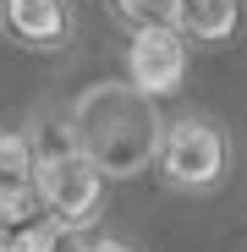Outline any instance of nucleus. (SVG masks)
Returning a JSON list of instances; mask_svg holds the SVG:
<instances>
[{"label": "nucleus", "instance_id": "obj_1", "mask_svg": "<svg viewBox=\"0 0 247 252\" xmlns=\"http://www.w3.org/2000/svg\"><path fill=\"white\" fill-rule=\"evenodd\" d=\"M71 121H77L82 148L110 170V181L143 176L159 154V132H165L154 115V94H143L132 77L82 88V99L71 104Z\"/></svg>", "mask_w": 247, "mask_h": 252}, {"label": "nucleus", "instance_id": "obj_2", "mask_svg": "<svg viewBox=\"0 0 247 252\" xmlns=\"http://www.w3.org/2000/svg\"><path fill=\"white\" fill-rule=\"evenodd\" d=\"M33 143H38V197H44V214L61 220L66 230H88L105 214L110 170L82 148L71 115L44 121V132H33Z\"/></svg>", "mask_w": 247, "mask_h": 252}, {"label": "nucleus", "instance_id": "obj_3", "mask_svg": "<svg viewBox=\"0 0 247 252\" xmlns=\"http://www.w3.org/2000/svg\"><path fill=\"white\" fill-rule=\"evenodd\" d=\"M159 181L176 192H214L231 170V143L209 115H181L159 132Z\"/></svg>", "mask_w": 247, "mask_h": 252}, {"label": "nucleus", "instance_id": "obj_4", "mask_svg": "<svg viewBox=\"0 0 247 252\" xmlns=\"http://www.w3.org/2000/svg\"><path fill=\"white\" fill-rule=\"evenodd\" d=\"M127 77L138 82L143 94H154V99L181 94V82H187V33H181L176 22L132 28V44H127Z\"/></svg>", "mask_w": 247, "mask_h": 252}, {"label": "nucleus", "instance_id": "obj_5", "mask_svg": "<svg viewBox=\"0 0 247 252\" xmlns=\"http://www.w3.org/2000/svg\"><path fill=\"white\" fill-rule=\"evenodd\" d=\"M44 214L38 197V143H28L22 132H0V220L22 225Z\"/></svg>", "mask_w": 247, "mask_h": 252}, {"label": "nucleus", "instance_id": "obj_6", "mask_svg": "<svg viewBox=\"0 0 247 252\" xmlns=\"http://www.w3.org/2000/svg\"><path fill=\"white\" fill-rule=\"evenodd\" d=\"M0 33L22 50L55 55L71 38V6L66 0H0Z\"/></svg>", "mask_w": 247, "mask_h": 252}, {"label": "nucleus", "instance_id": "obj_7", "mask_svg": "<svg viewBox=\"0 0 247 252\" xmlns=\"http://www.w3.org/2000/svg\"><path fill=\"white\" fill-rule=\"evenodd\" d=\"M171 22L187 33V44H231L242 28V0H176Z\"/></svg>", "mask_w": 247, "mask_h": 252}, {"label": "nucleus", "instance_id": "obj_8", "mask_svg": "<svg viewBox=\"0 0 247 252\" xmlns=\"http://www.w3.org/2000/svg\"><path fill=\"white\" fill-rule=\"evenodd\" d=\"M71 230L61 225V220H22V225H6V236H0V252H61V241H66Z\"/></svg>", "mask_w": 247, "mask_h": 252}, {"label": "nucleus", "instance_id": "obj_9", "mask_svg": "<svg viewBox=\"0 0 247 252\" xmlns=\"http://www.w3.org/2000/svg\"><path fill=\"white\" fill-rule=\"evenodd\" d=\"M176 0H110V17L127 22V28H154V22H171Z\"/></svg>", "mask_w": 247, "mask_h": 252}, {"label": "nucleus", "instance_id": "obj_10", "mask_svg": "<svg viewBox=\"0 0 247 252\" xmlns=\"http://www.w3.org/2000/svg\"><path fill=\"white\" fill-rule=\"evenodd\" d=\"M77 252H132V247H127V241H110V236H105V241H88V247H77Z\"/></svg>", "mask_w": 247, "mask_h": 252}, {"label": "nucleus", "instance_id": "obj_11", "mask_svg": "<svg viewBox=\"0 0 247 252\" xmlns=\"http://www.w3.org/2000/svg\"><path fill=\"white\" fill-rule=\"evenodd\" d=\"M0 236H6V220H0Z\"/></svg>", "mask_w": 247, "mask_h": 252}]
</instances>
